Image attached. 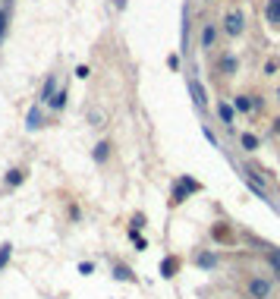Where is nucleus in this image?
<instances>
[{
    "label": "nucleus",
    "mask_w": 280,
    "mask_h": 299,
    "mask_svg": "<svg viewBox=\"0 0 280 299\" xmlns=\"http://www.w3.org/2000/svg\"><path fill=\"white\" fill-rule=\"evenodd\" d=\"M195 189H198V183H195V180H189V177H183V180L173 186L170 205H183V202H186V195H189V192H195Z\"/></svg>",
    "instance_id": "nucleus-1"
},
{
    "label": "nucleus",
    "mask_w": 280,
    "mask_h": 299,
    "mask_svg": "<svg viewBox=\"0 0 280 299\" xmlns=\"http://www.w3.org/2000/svg\"><path fill=\"white\" fill-rule=\"evenodd\" d=\"M29 183V170L26 167H10V170L4 173V186L7 189H19V186Z\"/></svg>",
    "instance_id": "nucleus-2"
},
{
    "label": "nucleus",
    "mask_w": 280,
    "mask_h": 299,
    "mask_svg": "<svg viewBox=\"0 0 280 299\" xmlns=\"http://www.w3.org/2000/svg\"><path fill=\"white\" fill-rule=\"evenodd\" d=\"M44 126V114H41V104H32L26 110V129L29 133H38V129Z\"/></svg>",
    "instance_id": "nucleus-3"
},
{
    "label": "nucleus",
    "mask_w": 280,
    "mask_h": 299,
    "mask_svg": "<svg viewBox=\"0 0 280 299\" xmlns=\"http://www.w3.org/2000/svg\"><path fill=\"white\" fill-rule=\"evenodd\" d=\"M57 88H60V79H57V72H50V76L44 79V85H41V95H38V104H50V98L57 95Z\"/></svg>",
    "instance_id": "nucleus-4"
},
{
    "label": "nucleus",
    "mask_w": 280,
    "mask_h": 299,
    "mask_svg": "<svg viewBox=\"0 0 280 299\" xmlns=\"http://www.w3.org/2000/svg\"><path fill=\"white\" fill-rule=\"evenodd\" d=\"M249 296L252 299H268L271 296V284H268V280H261V277L249 280Z\"/></svg>",
    "instance_id": "nucleus-5"
},
{
    "label": "nucleus",
    "mask_w": 280,
    "mask_h": 299,
    "mask_svg": "<svg viewBox=\"0 0 280 299\" xmlns=\"http://www.w3.org/2000/svg\"><path fill=\"white\" fill-rule=\"evenodd\" d=\"M223 29H227V35H239L242 29H246V22H242V13H227Z\"/></svg>",
    "instance_id": "nucleus-6"
},
{
    "label": "nucleus",
    "mask_w": 280,
    "mask_h": 299,
    "mask_svg": "<svg viewBox=\"0 0 280 299\" xmlns=\"http://www.w3.org/2000/svg\"><path fill=\"white\" fill-rule=\"evenodd\" d=\"M186 85H189V95H192V101H195L198 107L208 104V95H205V88H201V82H198V79H189Z\"/></svg>",
    "instance_id": "nucleus-7"
},
{
    "label": "nucleus",
    "mask_w": 280,
    "mask_h": 299,
    "mask_svg": "<svg viewBox=\"0 0 280 299\" xmlns=\"http://www.w3.org/2000/svg\"><path fill=\"white\" fill-rule=\"evenodd\" d=\"M91 158H95V164H107L110 161V142H98L95 148H91Z\"/></svg>",
    "instance_id": "nucleus-8"
},
{
    "label": "nucleus",
    "mask_w": 280,
    "mask_h": 299,
    "mask_svg": "<svg viewBox=\"0 0 280 299\" xmlns=\"http://www.w3.org/2000/svg\"><path fill=\"white\" fill-rule=\"evenodd\" d=\"M66 104H69V91H66V88H57V95L50 98V104H47V107L54 110V114H60V110H63Z\"/></svg>",
    "instance_id": "nucleus-9"
},
{
    "label": "nucleus",
    "mask_w": 280,
    "mask_h": 299,
    "mask_svg": "<svg viewBox=\"0 0 280 299\" xmlns=\"http://www.w3.org/2000/svg\"><path fill=\"white\" fill-rule=\"evenodd\" d=\"M176 271H180V258H176V255H167V258L161 261V274H164V277H173Z\"/></svg>",
    "instance_id": "nucleus-10"
},
{
    "label": "nucleus",
    "mask_w": 280,
    "mask_h": 299,
    "mask_svg": "<svg viewBox=\"0 0 280 299\" xmlns=\"http://www.w3.org/2000/svg\"><path fill=\"white\" fill-rule=\"evenodd\" d=\"M268 22H274V26H280V0H268Z\"/></svg>",
    "instance_id": "nucleus-11"
},
{
    "label": "nucleus",
    "mask_w": 280,
    "mask_h": 299,
    "mask_svg": "<svg viewBox=\"0 0 280 299\" xmlns=\"http://www.w3.org/2000/svg\"><path fill=\"white\" fill-rule=\"evenodd\" d=\"M214 38H217L214 26H205V29H201V47H205V51H208V47H214Z\"/></svg>",
    "instance_id": "nucleus-12"
},
{
    "label": "nucleus",
    "mask_w": 280,
    "mask_h": 299,
    "mask_svg": "<svg viewBox=\"0 0 280 299\" xmlns=\"http://www.w3.org/2000/svg\"><path fill=\"white\" fill-rule=\"evenodd\" d=\"M66 217H69V223H79V220H82V208H79V202H66Z\"/></svg>",
    "instance_id": "nucleus-13"
},
{
    "label": "nucleus",
    "mask_w": 280,
    "mask_h": 299,
    "mask_svg": "<svg viewBox=\"0 0 280 299\" xmlns=\"http://www.w3.org/2000/svg\"><path fill=\"white\" fill-rule=\"evenodd\" d=\"M114 277H117V280H129V284H133V280H136L133 268H126V265H114Z\"/></svg>",
    "instance_id": "nucleus-14"
},
{
    "label": "nucleus",
    "mask_w": 280,
    "mask_h": 299,
    "mask_svg": "<svg viewBox=\"0 0 280 299\" xmlns=\"http://www.w3.org/2000/svg\"><path fill=\"white\" fill-rule=\"evenodd\" d=\"M10 258H13V246H10V242H4V246H0V271L10 265Z\"/></svg>",
    "instance_id": "nucleus-15"
},
{
    "label": "nucleus",
    "mask_w": 280,
    "mask_h": 299,
    "mask_svg": "<svg viewBox=\"0 0 280 299\" xmlns=\"http://www.w3.org/2000/svg\"><path fill=\"white\" fill-rule=\"evenodd\" d=\"M7 29H10V10L0 7V41L7 38Z\"/></svg>",
    "instance_id": "nucleus-16"
},
{
    "label": "nucleus",
    "mask_w": 280,
    "mask_h": 299,
    "mask_svg": "<svg viewBox=\"0 0 280 299\" xmlns=\"http://www.w3.org/2000/svg\"><path fill=\"white\" fill-rule=\"evenodd\" d=\"M239 142H242V148H246V152H255V148H258V139H255L252 133H242Z\"/></svg>",
    "instance_id": "nucleus-17"
},
{
    "label": "nucleus",
    "mask_w": 280,
    "mask_h": 299,
    "mask_svg": "<svg viewBox=\"0 0 280 299\" xmlns=\"http://www.w3.org/2000/svg\"><path fill=\"white\" fill-rule=\"evenodd\" d=\"M217 114H220V120L227 123V126L233 123V107H230V104H217Z\"/></svg>",
    "instance_id": "nucleus-18"
},
{
    "label": "nucleus",
    "mask_w": 280,
    "mask_h": 299,
    "mask_svg": "<svg viewBox=\"0 0 280 299\" xmlns=\"http://www.w3.org/2000/svg\"><path fill=\"white\" fill-rule=\"evenodd\" d=\"M145 227V214H133V227H129V233H139Z\"/></svg>",
    "instance_id": "nucleus-19"
},
{
    "label": "nucleus",
    "mask_w": 280,
    "mask_h": 299,
    "mask_svg": "<svg viewBox=\"0 0 280 299\" xmlns=\"http://www.w3.org/2000/svg\"><path fill=\"white\" fill-rule=\"evenodd\" d=\"M88 120H91V126H104V114H101V110H88Z\"/></svg>",
    "instance_id": "nucleus-20"
},
{
    "label": "nucleus",
    "mask_w": 280,
    "mask_h": 299,
    "mask_svg": "<svg viewBox=\"0 0 280 299\" xmlns=\"http://www.w3.org/2000/svg\"><path fill=\"white\" fill-rule=\"evenodd\" d=\"M233 66H236L233 57H223V60H220V69H223V72H233Z\"/></svg>",
    "instance_id": "nucleus-21"
},
{
    "label": "nucleus",
    "mask_w": 280,
    "mask_h": 299,
    "mask_svg": "<svg viewBox=\"0 0 280 299\" xmlns=\"http://www.w3.org/2000/svg\"><path fill=\"white\" fill-rule=\"evenodd\" d=\"M236 107H239V110H249V107H252V101H249L246 95H239V98H236Z\"/></svg>",
    "instance_id": "nucleus-22"
},
{
    "label": "nucleus",
    "mask_w": 280,
    "mask_h": 299,
    "mask_svg": "<svg viewBox=\"0 0 280 299\" xmlns=\"http://www.w3.org/2000/svg\"><path fill=\"white\" fill-rule=\"evenodd\" d=\"M76 76H79V79H88V76H91V69L82 63V66H76Z\"/></svg>",
    "instance_id": "nucleus-23"
},
{
    "label": "nucleus",
    "mask_w": 280,
    "mask_h": 299,
    "mask_svg": "<svg viewBox=\"0 0 280 299\" xmlns=\"http://www.w3.org/2000/svg\"><path fill=\"white\" fill-rule=\"evenodd\" d=\"M91 271H95V265H91V261H82V265H79V274H91Z\"/></svg>",
    "instance_id": "nucleus-24"
},
{
    "label": "nucleus",
    "mask_w": 280,
    "mask_h": 299,
    "mask_svg": "<svg viewBox=\"0 0 280 299\" xmlns=\"http://www.w3.org/2000/svg\"><path fill=\"white\" fill-rule=\"evenodd\" d=\"M198 265H205V268L214 265V255H198Z\"/></svg>",
    "instance_id": "nucleus-25"
},
{
    "label": "nucleus",
    "mask_w": 280,
    "mask_h": 299,
    "mask_svg": "<svg viewBox=\"0 0 280 299\" xmlns=\"http://www.w3.org/2000/svg\"><path fill=\"white\" fill-rule=\"evenodd\" d=\"M0 4H4V10H10V7H13V0H0Z\"/></svg>",
    "instance_id": "nucleus-26"
},
{
    "label": "nucleus",
    "mask_w": 280,
    "mask_h": 299,
    "mask_svg": "<svg viewBox=\"0 0 280 299\" xmlns=\"http://www.w3.org/2000/svg\"><path fill=\"white\" fill-rule=\"evenodd\" d=\"M117 7H120V10H123V7H126V0H117Z\"/></svg>",
    "instance_id": "nucleus-27"
},
{
    "label": "nucleus",
    "mask_w": 280,
    "mask_h": 299,
    "mask_svg": "<svg viewBox=\"0 0 280 299\" xmlns=\"http://www.w3.org/2000/svg\"><path fill=\"white\" fill-rule=\"evenodd\" d=\"M274 129H277V133H280V120H277V126H274Z\"/></svg>",
    "instance_id": "nucleus-28"
}]
</instances>
